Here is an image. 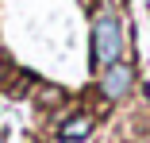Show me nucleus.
<instances>
[{"instance_id":"nucleus-1","label":"nucleus","mask_w":150,"mask_h":143,"mask_svg":"<svg viewBox=\"0 0 150 143\" xmlns=\"http://www.w3.org/2000/svg\"><path fill=\"white\" fill-rule=\"evenodd\" d=\"M123 50H127V23L115 4L100 0L93 8V27H88V66L100 74L115 62H123Z\"/></svg>"},{"instance_id":"nucleus-2","label":"nucleus","mask_w":150,"mask_h":143,"mask_svg":"<svg viewBox=\"0 0 150 143\" xmlns=\"http://www.w3.org/2000/svg\"><path fill=\"white\" fill-rule=\"evenodd\" d=\"M135 66L123 58V62H115V66H108V70H100V77H96V93H100V101L104 104H119V101H127L131 97V89H135Z\"/></svg>"},{"instance_id":"nucleus-3","label":"nucleus","mask_w":150,"mask_h":143,"mask_svg":"<svg viewBox=\"0 0 150 143\" xmlns=\"http://www.w3.org/2000/svg\"><path fill=\"white\" fill-rule=\"evenodd\" d=\"M93 132H96V116H93V112H73V116H62V120H58V128H54L58 143H85Z\"/></svg>"},{"instance_id":"nucleus-4","label":"nucleus","mask_w":150,"mask_h":143,"mask_svg":"<svg viewBox=\"0 0 150 143\" xmlns=\"http://www.w3.org/2000/svg\"><path fill=\"white\" fill-rule=\"evenodd\" d=\"M58 101H66V93H62V89H54V85H42V93H39V104L46 108V104H58Z\"/></svg>"},{"instance_id":"nucleus-5","label":"nucleus","mask_w":150,"mask_h":143,"mask_svg":"<svg viewBox=\"0 0 150 143\" xmlns=\"http://www.w3.org/2000/svg\"><path fill=\"white\" fill-rule=\"evenodd\" d=\"M131 143H150V132H142V135H135Z\"/></svg>"},{"instance_id":"nucleus-6","label":"nucleus","mask_w":150,"mask_h":143,"mask_svg":"<svg viewBox=\"0 0 150 143\" xmlns=\"http://www.w3.org/2000/svg\"><path fill=\"white\" fill-rule=\"evenodd\" d=\"M85 4H88V0H85Z\"/></svg>"}]
</instances>
